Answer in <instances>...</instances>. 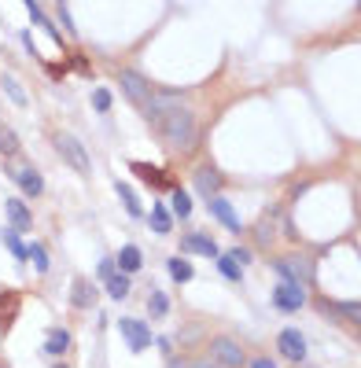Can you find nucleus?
<instances>
[{
	"mask_svg": "<svg viewBox=\"0 0 361 368\" xmlns=\"http://www.w3.org/2000/svg\"><path fill=\"white\" fill-rule=\"evenodd\" d=\"M152 125L159 129V137L166 140L170 148H177V151H192V144H195V115H192L185 103L162 110V115H155Z\"/></svg>",
	"mask_w": 361,
	"mask_h": 368,
	"instance_id": "f257e3e1",
	"label": "nucleus"
},
{
	"mask_svg": "<svg viewBox=\"0 0 361 368\" xmlns=\"http://www.w3.org/2000/svg\"><path fill=\"white\" fill-rule=\"evenodd\" d=\"M56 151L67 158V163L81 173V177H92V163H89V151L81 148V140L74 133H56Z\"/></svg>",
	"mask_w": 361,
	"mask_h": 368,
	"instance_id": "f03ea898",
	"label": "nucleus"
},
{
	"mask_svg": "<svg viewBox=\"0 0 361 368\" xmlns=\"http://www.w3.org/2000/svg\"><path fill=\"white\" fill-rule=\"evenodd\" d=\"M118 89L129 96V100H133L137 107H144L147 103V96H152L155 89L147 85V77L144 74H137V70H118Z\"/></svg>",
	"mask_w": 361,
	"mask_h": 368,
	"instance_id": "7ed1b4c3",
	"label": "nucleus"
},
{
	"mask_svg": "<svg viewBox=\"0 0 361 368\" xmlns=\"http://www.w3.org/2000/svg\"><path fill=\"white\" fill-rule=\"evenodd\" d=\"M210 357H214L221 368H240L243 364V350L236 339H228V335H218L214 343H210Z\"/></svg>",
	"mask_w": 361,
	"mask_h": 368,
	"instance_id": "20e7f679",
	"label": "nucleus"
},
{
	"mask_svg": "<svg viewBox=\"0 0 361 368\" xmlns=\"http://www.w3.org/2000/svg\"><path fill=\"white\" fill-rule=\"evenodd\" d=\"M273 306H276V310H284V313H291V310H302V306H306V287H302V284H291V280H284V284L273 291Z\"/></svg>",
	"mask_w": 361,
	"mask_h": 368,
	"instance_id": "39448f33",
	"label": "nucleus"
},
{
	"mask_svg": "<svg viewBox=\"0 0 361 368\" xmlns=\"http://www.w3.org/2000/svg\"><path fill=\"white\" fill-rule=\"evenodd\" d=\"M273 269H276V273H281L284 280H291V284H310V280H314V265H310L306 258H276L273 262Z\"/></svg>",
	"mask_w": 361,
	"mask_h": 368,
	"instance_id": "423d86ee",
	"label": "nucleus"
},
{
	"mask_svg": "<svg viewBox=\"0 0 361 368\" xmlns=\"http://www.w3.org/2000/svg\"><path fill=\"white\" fill-rule=\"evenodd\" d=\"M118 331L126 335L129 350H137V354H140V350H147V346H152V328H147V324H140V321H133V317H122V321H118Z\"/></svg>",
	"mask_w": 361,
	"mask_h": 368,
	"instance_id": "0eeeda50",
	"label": "nucleus"
},
{
	"mask_svg": "<svg viewBox=\"0 0 361 368\" xmlns=\"http://www.w3.org/2000/svg\"><path fill=\"white\" fill-rule=\"evenodd\" d=\"M276 346H281V354L288 357V361H306V339H302V331H295V328H288V331H281V339H276Z\"/></svg>",
	"mask_w": 361,
	"mask_h": 368,
	"instance_id": "6e6552de",
	"label": "nucleus"
},
{
	"mask_svg": "<svg viewBox=\"0 0 361 368\" xmlns=\"http://www.w3.org/2000/svg\"><path fill=\"white\" fill-rule=\"evenodd\" d=\"M321 310H328L332 317H339L343 324H350V328L361 331V306H357V302H324L321 298Z\"/></svg>",
	"mask_w": 361,
	"mask_h": 368,
	"instance_id": "1a4fd4ad",
	"label": "nucleus"
},
{
	"mask_svg": "<svg viewBox=\"0 0 361 368\" xmlns=\"http://www.w3.org/2000/svg\"><path fill=\"white\" fill-rule=\"evenodd\" d=\"M11 173H15V184H19L30 199H34V196H41V191H44V181H41V173H37L34 166H15Z\"/></svg>",
	"mask_w": 361,
	"mask_h": 368,
	"instance_id": "9d476101",
	"label": "nucleus"
},
{
	"mask_svg": "<svg viewBox=\"0 0 361 368\" xmlns=\"http://www.w3.org/2000/svg\"><path fill=\"white\" fill-rule=\"evenodd\" d=\"M129 170H133L137 173V177H144L147 184H152V188H177V181L170 177V173H162L159 166H147V163H133V166H129Z\"/></svg>",
	"mask_w": 361,
	"mask_h": 368,
	"instance_id": "9b49d317",
	"label": "nucleus"
},
{
	"mask_svg": "<svg viewBox=\"0 0 361 368\" xmlns=\"http://www.w3.org/2000/svg\"><path fill=\"white\" fill-rule=\"evenodd\" d=\"M180 250H188V254H207V258H218V243H214L210 236H203V232L185 236V239H180Z\"/></svg>",
	"mask_w": 361,
	"mask_h": 368,
	"instance_id": "f8f14e48",
	"label": "nucleus"
},
{
	"mask_svg": "<svg viewBox=\"0 0 361 368\" xmlns=\"http://www.w3.org/2000/svg\"><path fill=\"white\" fill-rule=\"evenodd\" d=\"M276 221H281V210H269V214H262L255 221V239L262 247H269L273 239H276Z\"/></svg>",
	"mask_w": 361,
	"mask_h": 368,
	"instance_id": "ddd939ff",
	"label": "nucleus"
},
{
	"mask_svg": "<svg viewBox=\"0 0 361 368\" xmlns=\"http://www.w3.org/2000/svg\"><path fill=\"white\" fill-rule=\"evenodd\" d=\"M4 210H8L11 229H30V225H34V214H30V206H26L23 199H8Z\"/></svg>",
	"mask_w": 361,
	"mask_h": 368,
	"instance_id": "4468645a",
	"label": "nucleus"
},
{
	"mask_svg": "<svg viewBox=\"0 0 361 368\" xmlns=\"http://www.w3.org/2000/svg\"><path fill=\"white\" fill-rule=\"evenodd\" d=\"M210 214H214V217L221 221L225 229L240 232V217H236V210H233V206H228V203H225L221 196H214V199H210Z\"/></svg>",
	"mask_w": 361,
	"mask_h": 368,
	"instance_id": "2eb2a0df",
	"label": "nucleus"
},
{
	"mask_svg": "<svg viewBox=\"0 0 361 368\" xmlns=\"http://www.w3.org/2000/svg\"><path fill=\"white\" fill-rule=\"evenodd\" d=\"M15 313H19V295H15V291H4V295H0V331L11 328Z\"/></svg>",
	"mask_w": 361,
	"mask_h": 368,
	"instance_id": "dca6fc26",
	"label": "nucleus"
},
{
	"mask_svg": "<svg viewBox=\"0 0 361 368\" xmlns=\"http://www.w3.org/2000/svg\"><path fill=\"white\" fill-rule=\"evenodd\" d=\"M195 188H200L207 199H214V196H218V188H221V177H218V170H207V166H203L200 173H195Z\"/></svg>",
	"mask_w": 361,
	"mask_h": 368,
	"instance_id": "f3484780",
	"label": "nucleus"
},
{
	"mask_svg": "<svg viewBox=\"0 0 361 368\" xmlns=\"http://www.w3.org/2000/svg\"><path fill=\"white\" fill-rule=\"evenodd\" d=\"M71 302H74L78 310H89L92 302H96V287H92L85 277H78V280H74V298H71Z\"/></svg>",
	"mask_w": 361,
	"mask_h": 368,
	"instance_id": "a211bd4d",
	"label": "nucleus"
},
{
	"mask_svg": "<svg viewBox=\"0 0 361 368\" xmlns=\"http://www.w3.org/2000/svg\"><path fill=\"white\" fill-rule=\"evenodd\" d=\"M0 239H4V247H8L19 262H26V258H30V247L19 239V229H0Z\"/></svg>",
	"mask_w": 361,
	"mask_h": 368,
	"instance_id": "6ab92c4d",
	"label": "nucleus"
},
{
	"mask_svg": "<svg viewBox=\"0 0 361 368\" xmlns=\"http://www.w3.org/2000/svg\"><path fill=\"white\" fill-rule=\"evenodd\" d=\"M67 346H71V335L67 331H63V328H48V343H44V354L48 357H59Z\"/></svg>",
	"mask_w": 361,
	"mask_h": 368,
	"instance_id": "aec40b11",
	"label": "nucleus"
},
{
	"mask_svg": "<svg viewBox=\"0 0 361 368\" xmlns=\"http://www.w3.org/2000/svg\"><path fill=\"white\" fill-rule=\"evenodd\" d=\"M114 191H118V196H122V203H126L129 217H144V206H140V199H137V191L129 188L126 181H118V184H114Z\"/></svg>",
	"mask_w": 361,
	"mask_h": 368,
	"instance_id": "412c9836",
	"label": "nucleus"
},
{
	"mask_svg": "<svg viewBox=\"0 0 361 368\" xmlns=\"http://www.w3.org/2000/svg\"><path fill=\"white\" fill-rule=\"evenodd\" d=\"M23 4H26V11H30V19H34V23H37L41 30H48V34H52V41H59V44H63V37H59V30H56L52 23H48V19H44V11L37 8V0H23Z\"/></svg>",
	"mask_w": 361,
	"mask_h": 368,
	"instance_id": "4be33fe9",
	"label": "nucleus"
},
{
	"mask_svg": "<svg viewBox=\"0 0 361 368\" xmlns=\"http://www.w3.org/2000/svg\"><path fill=\"white\" fill-rule=\"evenodd\" d=\"M107 295H111L114 302H122V298L129 295V273H111V277H107Z\"/></svg>",
	"mask_w": 361,
	"mask_h": 368,
	"instance_id": "5701e85b",
	"label": "nucleus"
},
{
	"mask_svg": "<svg viewBox=\"0 0 361 368\" xmlns=\"http://www.w3.org/2000/svg\"><path fill=\"white\" fill-rule=\"evenodd\" d=\"M166 269H170V277H173L177 284H188V280L195 277V269L188 265V258H170V262H166Z\"/></svg>",
	"mask_w": 361,
	"mask_h": 368,
	"instance_id": "b1692460",
	"label": "nucleus"
},
{
	"mask_svg": "<svg viewBox=\"0 0 361 368\" xmlns=\"http://www.w3.org/2000/svg\"><path fill=\"white\" fill-rule=\"evenodd\" d=\"M140 250L133 247V243H129V247H122L118 250V265H122V273H137V269H140Z\"/></svg>",
	"mask_w": 361,
	"mask_h": 368,
	"instance_id": "393cba45",
	"label": "nucleus"
},
{
	"mask_svg": "<svg viewBox=\"0 0 361 368\" xmlns=\"http://www.w3.org/2000/svg\"><path fill=\"white\" fill-rule=\"evenodd\" d=\"M218 269H221V277L225 280H243V269H240V262L233 258V254H221V258H218Z\"/></svg>",
	"mask_w": 361,
	"mask_h": 368,
	"instance_id": "a878e982",
	"label": "nucleus"
},
{
	"mask_svg": "<svg viewBox=\"0 0 361 368\" xmlns=\"http://www.w3.org/2000/svg\"><path fill=\"white\" fill-rule=\"evenodd\" d=\"M147 221H152V229H155L159 236H166V232L173 229V221H170V210H166V206H155V210H152V217H147Z\"/></svg>",
	"mask_w": 361,
	"mask_h": 368,
	"instance_id": "bb28decb",
	"label": "nucleus"
},
{
	"mask_svg": "<svg viewBox=\"0 0 361 368\" xmlns=\"http://www.w3.org/2000/svg\"><path fill=\"white\" fill-rule=\"evenodd\" d=\"M0 85H4V92H8V100H11V103H19V107H26V92L19 89V82H15V77H11V74H4V77H0Z\"/></svg>",
	"mask_w": 361,
	"mask_h": 368,
	"instance_id": "cd10ccee",
	"label": "nucleus"
},
{
	"mask_svg": "<svg viewBox=\"0 0 361 368\" xmlns=\"http://www.w3.org/2000/svg\"><path fill=\"white\" fill-rule=\"evenodd\" d=\"M173 214L177 217H188L192 214V199H188L185 188H173Z\"/></svg>",
	"mask_w": 361,
	"mask_h": 368,
	"instance_id": "c85d7f7f",
	"label": "nucleus"
},
{
	"mask_svg": "<svg viewBox=\"0 0 361 368\" xmlns=\"http://www.w3.org/2000/svg\"><path fill=\"white\" fill-rule=\"evenodd\" d=\"M166 310H170V298L162 295V291H152V298H147V313H152V317H162Z\"/></svg>",
	"mask_w": 361,
	"mask_h": 368,
	"instance_id": "c756f323",
	"label": "nucleus"
},
{
	"mask_svg": "<svg viewBox=\"0 0 361 368\" xmlns=\"http://www.w3.org/2000/svg\"><path fill=\"white\" fill-rule=\"evenodd\" d=\"M30 258H34V269H37V273H48V269H52V265H48V250H44L41 243H30Z\"/></svg>",
	"mask_w": 361,
	"mask_h": 368,
	"instance_id": "7c9ffc66",
	"label": "nucleus"
},
{
	"mask_svg": "<svg viewBox=\"0 0 361 368\" xmlns=\"http://www.w3.org/2000/svg\"><path fill=\"white\" fill-rule=\"evenodd\" d=\"M0 151L4 155H19V137L11 129H0Z\"/></svg>",
	"mask_w": 361,
	"mask_h": 368,
	"instance_id": "2f4dec72",
	"label": "nucleus"
},
{
	"mask_svg": "<svg viewBox=\"0 0 361 368\" xmlns=\"http://www.w3.org/2000/svg\"><path fill=\"white\" fill-rule=\"evenodd\" d=\"M92 103H96V110L104 115V110L111 107V92H107V89H96V92H92Z\"/></svg>",
	"mask_w": 361,
	"mask_h": 368,
	"instance_id": "473e14b6",
	"label": "nucleus"
},
{
	"mask_svg": "<svg viewBox=\"0 0 361 368\" xmlns=\"http://www.w3.org/2000/svg\"><path fill=\"white\" fill-rule=\"evenodd\" d=\"M96 273H100V280H107V277L114 273V262H111V258H104L100 265H96Z\"/></svg>",
	"mask_w": 361,
	"mask_h": 368,
	"instance_id": "72a5a7b5",
	"label": "nucleus"
},
{
	"mask_svg": "<svg viewBox=\"0 0 361 368\" xmlns=\"http://www.w3.org/2000/svg\"><path fill=\"white\" fill-rule=\"evenodd\" d=\"M233 258H236L240 265H247V262H251V250H247V247H236V250H233Z\"/></svg>",
	"mask_w": 361,
	"mask_h": 368,
	"instance_id": "f704fd0d",
	"label": "nucleus"
},
{
	"mask_svg": "<svg viewBox=\"0 0 361 368\" xmlns=\"http://www.w3.org/2000/svg\"><path fill=\"white\" fill-rule=\"evenodd\" d=\"M251 368H276V361H269V357H255Z\"/></svg>",
	"mask_w": 361,
	"mask_h": 368,
	"instance_id": "c9c22d12",
	"label": "nucleus"
},
{
	"mask_svg": "<svg viewBox=\"0 0 361 368\" xmlns=\"http://www.w3.org/2000/svg\"><path fill=\"white\" fill-rule=\"evenodd\" d=\"M192 368H221V364H218V361H214V357H203V361H195V364H192Z\"/></svg>",
	"mask_w": 361,
	"mask_h": 368,
	"instance_id": "e433bc0d",
	"label": "nucleus"
},
{
	"mask_svg": "<svg viewBox=\"0 0 361 368\" xmlns=\"http://www.w3.org/2000/svg\"><path fill=\"white\" fill-rule=\"evenodd\" d=\"M74 59V70H81V74H89V63L85 59H81V56H71Z\"/></svg>",
	"mask_w": 361,
	"mask_h": 368,
	"instance_id": "4c0bfd02",
	"label": "nucleus"
},
{
	"mask_svg": "<svg viewBox=\"0 0 361 368\" xmlns=\"http://www.w3.org/2000/svg\"><path fill=\"white\" fill-rule=\"evenodd\" d=\"M170 368H192V364H185V361H180V364H170Z\"/></svg>",
	"mask_w": 361,
	"mask_h": 368,
	"instance_id": "58836bf2",
	"label": "nucleus"
},
{
	"mask_svg": "<svg viewBox=\"0 0 361 368\" xmlns=\"http://www.w3.org/2000/svg\"><path fill=\"white\" fill-rule=\"evenodd\" d=\"M56 4H67V0H56Z\"/></svg>",
	"mask_w": 361,
	"mask_h": 368,
	"instance_id": "ea45409f",
	"label": "nucleus"
},
{
	"mask_svg": "<svg viewBox=\"0 0 361 368\" xmlns=\"http://www.w3.org/2000/svg\"><path fill=\"white\" fill-rule=\"evenodd\" d=\"M56 368H63V364H56Z\"/></svg>",
	"mask_w": 361,
	"mask_h": 368,
	"instance_id": "a19ab883",
	"label": "nucleus"
},
{
	"mask_svg": "<svg viewBox=\"0 0 361 368\" xmlns=\"http://www.w3.org/2000/svg\"><path fill=\"white\" fill-rule=\"evenodd\" d=\"M357 4H361V0H357Z\"/></svg>",
	"mask_w": 361,
	"mask_h": 368,
	"instance_id": "79ce46f5",
	"label": "nucleus"
}]
</instances>
